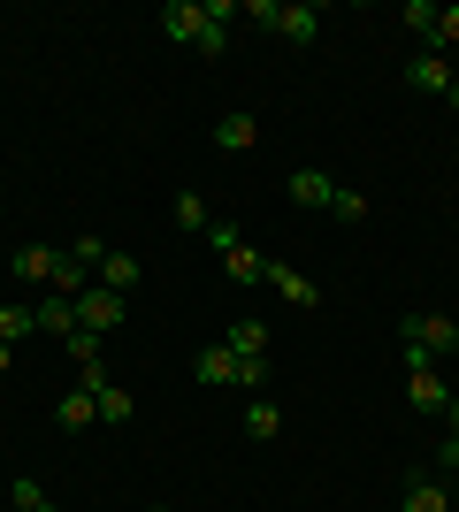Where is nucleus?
Masks as SVG:
<instances>
[{
    "mask_svg": "<svg viewBox=\"0 0 459 512\" xmlns=\"http://www.w3.org/2000/svg\"><path fill=\"white\" fill-rule=\"evenodd\" d=\"M161 31H169V46H192L199 62H222V54H230V31L207 16V0H169V8H161Z\"/></svg>",
    "mask_w": 459,
    "mask_h": 512,
    "instance_id": "obj_1",
    "label": "nucleus"
},
{
    "mask_svg": "<svg viewBox=\"0 0 459 512\" xmlns=\"http://www.w3.org/2000/svg\"><path fill=\"white\" fill-rule=\"evenodd\" d=\"M123 314H131V299L108 291V283H85V291H77V329H92V337H100V329H123Z\"/></svg>",
    "mask_w": 459,
    "mask_h": 512,
    "instance_id": "obj_2",
    "label": "nucleus"
},
{
    "mask_svg": "<svg viewBox=\"0 0 459 512\" xmlns=\"http://www.w3.org/2000/svg\"><path fill=\"white\" fill-rule=\"evenodd\" d=\"M276 39H291V46H314L322 39V0H276V23H268Z\"/></svg>",
    "mask_w": 459,
    "mask_h": 512,
    "instance_id": "obj_3",
    "label": "nucleus"
},
{
    "mask_svg": "<svg viewBox=\"0 0 459 512\" xmlns=\"http://www.w3.org/2000/svg\"><path fill=\"white\" fill-rule=\"evenodd\" d=\"M85 390H92V406H100V421H108V428H131L138 421V398L108 383V367H85Z\"/></svg>",
    "mask_w": 459,
    "mask_h": 512,
    "instance_id": "obj_4",
    "label": "nucleus"
},
{
    "mask_svg": "<svg viewBox=\"0 0 459 512\" xmlns=\"http://www.w3.org/2000/svg\"><path fill=\"white\" fill-rule=\"evenodd\" d=\"M406 344H429V352H459V321L452 314H406Z\"/></svg>",
    "mask_w": 459,
    "mask_h": 512,
    "instance_id": "obj_5",
    "label": "nucleus"
},
{
    "mask_svg": "<svg viewBox=\"0 0 459 512\" xmlns=\"http://www.w3.org/2000/svg\"><path fill=\"white\" fill-rule=\"evenodd\" d=\"M406 85H414V92H452L459 77H452V62H444V54L414 46V62H406Z\"/></svg>",
    "mask_w": 459,
    "mask_h": 512,
    "instance_id": "obj_6",
    "label": "nucleus"
},
{
    "mask_svg": "<svg viewBox=\"0 0 459 512\" xmlns=\"http://www.w3.org/2000/svg\"><path fill=\"white\" fill-rule=\"evenodd\" d=\"M215 146H222V153H253V146H261V115H245V107H230V115L215 123Z\"/></svg>",
    "mask_w": 459,
    "mask_h": 512,
    "instance_id": "obj_7",
    "label": "nucleus"
},
{
    "mask_svg": "<svg viewBox=\"0 0 459 512\" xmlns=\"http://www.w3.org/2000/svg\"><path fill=\"white\" fill-rule=\"evenodd\" d=\"M406 398H414V413H444L452 406V390H444L437 367H406Z\"/></svg>",
    "mask_w": 459,
    "mask_h": 512,
    "instance_id": "obj_8",
    "label": "nucleus"
},
{
    "mask_svg": "<svg viewBox=\"0 0 459 512\" xmlns=\"http://www.w3.org/2000/svg\"><path fill=\"white\" fill-rule=\"evenodd\" d=\"M192 375H199V383H230V390H238V352H230V344H207V352H199V360H192Z\"/></svg>",
    "mask_w": 459,
    "mask_h": 512,
    "instance_id": "obj_9",
    "label": "nucleus"
},
{
    "mask_svg": "<svg viewBox=\"0 0 459 512\" xmlns=\"http://www.w3.org/2000/svg\"><path fill=\"white\" fill-rule=\"evenodd\" d=\"M268 291H276V299H284V306H322V291H314V283H306V276H291L284 260H268Z\"/></svg>",
    "mask_w": 459,
    "mask_h": 512,
    "instance_id": "obj_10",
    "label": "nucleus"
},
{
    "mask_svg": "<svg viewBox=\"0 0 459 512\" xmlns=\"http://www.w3.org/2000/svg\"><path fill=\"white\" fill-rule=\"evenodd\" d=\"M31 314H39V337H69L77 329V299H62V291H46Z\"/></svg>",
    "mask_w": 459,
    "mask_h": 512,
    "instance_id": "obj_11",
    "label": "nucleus"
},
{
    "mask_svg": "<svg viewBox=\"0 0 459 512\" xmlns=\"http://www.w3.org/2000/svg\"><path fill=\"white\" fill-rule=\"evenodd\" d=\"M398 512H452V490H444L437 474H414V482H406V505Z\"/></svg>",
    "mask_w": 459,
    "mask_h": 512,
    "instance_id": "obj_12",
    "label": "nucleus"
},
{
    "mask_svg": "<svg viewBox=\"0 0 459 512\" xmlns=\"http://www.w3.org/2000/svg\"><path fill=\"white\" fill-rule=\"evenodd\" d=\"M222 268H230V283H268V253H253V245H230V253H222Z\"/></svg>",
    "mask_w": 459,
    "mask_h": 512,
    "instance_id": "obj_13",
    "label": "nucleus"
},
{
    "mask_svg": "<svg viewBox=\"0 0 459 512\" xmlns=\"http://www.w3.org/2000/svg\"><path fill=\"white\" fill-rule=\"evenodd\" d=\"M54 421H62V428H92V421H100L92 390H85V383H77V390H62V398H54Z\"/></svg>",
    "mask_w": 459,
    "mask_h": 512,
    "instance_id": "obj_14",
    "label": "nucleus"
},
{
    "mask_svg": "<svg viewBox=\"0 0 459 512\" xmlns=\"http://www.w3.org/2000/svg\"><path fill=\"white\" fill-rule=\"evenodd\" d=\"M230 352H238V360H268V321L245 314L238 329H230Z\"/></svg>",
    "mask_w": 459,
    "mask_h": 512,
    "instance_id": "obj_15",
    "label": "nucleus"
},
{
    "mask_svg": "<svg viewBox=\"0 0 459 512\" xmlns=\"http://www.w3.org/2000/svg\"><path fill=\"white\" fill-rule=\"evenodd\" d=\"M291 199H299V207H329V199H337V184H329L322 169H291Z\"/></svg>",
    "mask_w": 459,
    "mask_h": 512,
    "instance_id": "obj_16",
    "label": "nucleus"
},
{
    "mask_svg": "<svg viewBox=\"0 0 459 512\" xmlns=\"http://www.w3.org/2000/svg\"><path fill=\"white\" fill-rule=\"evenodd\" d=\"M245 436H253V444L284 436V413H276V398H253V406H245Z\"/></svg>",
    "mask_w": 459,
    "mask_h": 512,
    "instance_id": "obj_17",
    "label": "nucleus"
},
{
    "mask_svg": "<svg viewBox=\"0 0 459 512\" xmlns=\"http://www.w3.org/2000/svg\"><path fill=\"white\" fill-rule=\"evenodd\" d=\"M138 276H146V268H138L131 253H108V260H100V283H108V291H123V299H131V283H138Z\"/></svg>",
    "mask_w": 459,
    "mask_h": 512,
    "instance_id": "obj_18",
    "label": "nucleus"
},
{
    "mask_svg": "<svg viewBox=\"0 0 459 512\" xmlns=\"http://www.w3.org/2000/svg\"><path fill=\"white\" fill-rule=\"evenodd\" d=\"M23 337H39V314L31 306H0V344H23Z\"/></svg>",
    "mask_w": 459,
    "mask_h": 512,
    "instance_id": "obj_19",
    "label": "nucleus"
},
{
    "mask_svg": "<svg viewBox=\"0 0 459 512\" xmlns=\"http://www.w3.org/2000/svg\"><path fill=\"white\" fill-rule=\"evenodd\" d=\"M8 505H16V512H54V497H46L31 474H16V482H8Z\"/></svg>",
    "mask_w": 459,
    "mask_h": 512,
    "instance_id": "obj_20",
    "label": "nucleus"
},
{
    "mask_svg": "<svg viewBox=\"0 0 459 512\" xmlns=\"http://www.w3.org/2000/svg\"><path fill=\"white\" fill-rule=\"evenodd\" d=\"M421 46H429V54H452V46H459V8H437V23H429V39H421Z\"/></svg>",
    "mask_w": 459,
    "mask_h": 512,
    "instance_id": "obj_21",
    "label": "nucleus"
},
{
    "mask_svg": "<svg viewBox=\"0 0 459 512\" xmlns=\"http://www.w3.org/2000/svg\"><path fill=\"white\" fill-rule=\"evenodd\" d=\"M176 222L207 237V222H215V207H207V199H199V192H176Z\"/></svg>",
    "mask_w": 459,
    "mask_h": 512,
    "instance_id": "obj_22",
    "label": "nucleus"
},
{
    "mask_svg": "<svg viewBox=\"0 0 459 512\" xmlns=\"http://www.w3.org/2000/svg\"><path fill=\"white\" fill-rule=\"evenodd\" d=\"M62 352L77 360V375H85V367H100V337H92V329H69V337H62Z\"/></svg>",
    "mask_w": 459,
    "mask_h": 512,
    "instance_id": "obj_23",
    "label": "nucleus"
},
{
    "mask_svg": "<svg viewBox=\"0 0 459 512\" xmlns=\"http://www.w3.org/2000/svg\"><path fill=\"white\" fill-rule=\"evenodd\" d=\"M329 214H337V222H360V214H368V199L352 192V184H337V199H329Z\"/></svg>",
    "mask_w": 459,
    "mask_h": 512,
    "instance_id": "obj_24",
    "label": "nucleus"
},
{
    "mask_svg": "<svg viewBox=\"0 0 459 512\" xmlns=\"http://www.w3.org/2000/svg\"><path fill=\"white\" fill-rule=\"evenodd\" d=\"M406 23H414V46L429 39V23H437V0H406Z\"/></svg>",
    "mask_w": 459,
    "mask_h": 512,
    "instance_id": "obj_25",
    "label": "nucleus"
},
{
    "mask_svg": "<svg viewBox=\"0 0 459 512\" xmlns=\"http://www.w3.org/2000/svg\"><path fill=\"white\" fill-rule=\"evenodd\" d=\"M437 467H444V474H459V436H444V444H437Z\"/></svg>",
    "mask_w": 459,
    "mask_h": 512,
    "instance_id": "obj_26",
    "label": "nucleus"
},
{
    "mask_svg": "<svg viewBox=\"0 0 459 512\" xmlns=\"http://www.w3.org/2000/svg\"><path fill=\"white\" fill-rule=\"evenodd\" d=\"M8 367H16V344H0V383H8Z\"/></svg>",
    "mask_w": 459,
    "mask_h": 512,
    "instance_id": "obj_27",
    "label": "nucleus"
},
{
    "mask_svg": "<svg viewBox=\"0 0 459 512\" xmlns=\"http://www.w3.org/2000/svg\"><path fill=\"white\" fill-rule=\"evenodd\" d=\"M444 421H452V436H459V398H452V406H444Z\"/></svg>",
    "mask_w": 459,
    "mask_h": 512,
    "instance_id": "obj_28",
    "label": "nucleus"
},
{
    "mask_svg": "<svg viewBox=\"0 0 459 512\" xmlns=\"http://www.w3.org/2000/svg\"><path fill=\"white\" fill-rule=\"evenodd\" d=\"M444 100H452V107H459V85H452V92H444Z\"/></svg>",
    "mask_w": 459,
    "mask_h": 512,
    "instance_id": "obj_29",
    "label": "nucleus"
},
{
    "mask_svg": "<svg viewBox=\"0 0 459 512\" xmlns=\"http://www.w3.org/2000/svg\"><path fill=\"white\" fill-rule=\"evenodd\" d=\"M0 222H8V199H0Z\"/></svg>",
    "mask_w": 459,
    "mask_h": 512,
    "instance_id": "obj_30",
    "label": "nucleus"
}]
</instances>
